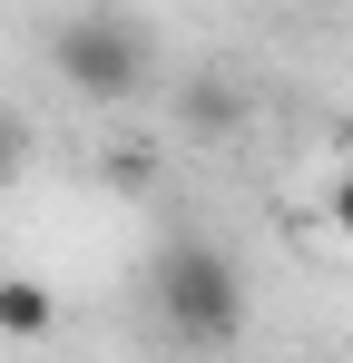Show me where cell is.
Wrapping results in <instances>:
<instances>
[{
	"instance_id": "obj_1",
	"label": "cell",
	"mask_w": 353,
	"mask_h": 363,
	"mask_svg": "<svg viewBox=\"0 0 353 363\" xmlns=\"http://www.w3.org/2000/svg\"><path fill=\"white\" fill-rule=\"evenodd\" d=\"M147 304H157L167 344H186V354H216V344L245 334V275H235V255L216 236H167L157 245Z\"/></svg>"
},
{
	"instance_id": "obj_2",
	"label": "cell",
	"mask_w": 353,
	"mask_h": 363,
	"mask_svg": "<svg viewBox=\"0 0 353 363\" xmlns=\"http://www.w3.org/2000/svg\"><path fill=\"white\" fill-rule=\"evenodd\" d=\"M50 69H59V89H79V99H138L157 60H147V30L118 0H89V10H69L50 30Z\"/></svg>"
},
{
	"instance_id": "obj_3",
	"label": "cell",
	"mask_w": 353,
	"mask_h": 363,
	"mask_svg": "<svg viewBox=\"0 0 353 363\" xmlns=\"http://www.w3.org/2000/svg\"><path fill=\"white\" fill-rule=\"evenodd\" d=\"M176 118L196 128V138H226V128H245V89H235L226 69H186V89H176Z\"/></svg>"
},
{
	"instance_id": "obj_4",
	"label": "cell",
	"mask_w": 353,
	"mask_h": 363,
	"mask_svg": "<svg viewBox=\"0 0 353 363\" xmlns=\"http://www.w3.org/2000/svg\"><path fill=\"white\" fill-rule=\"evenodd\" d=\"M50 285L40 275H0V334H50Z\"/></svg>"
},
{
	"instance_id": "obj_5",
	"label": "cell",
	"mask_w": 353,
	"mask_h": 363,
	"mask_svg": "<svg viewBox=\"0 0 353 363\" xmlns=\"http://www.w3.org/2000/svg\"><path fill=\"white\" fill-rule=\"evenodd\" d=\"M30 167V138H20V118H0V186Z\"/></svg>"
},
{
	"instance_id": "obj_6",
	"label": "cell",
	"mask_w": 353,
	"mask_h": 363,
	"mask_svg": "<svg viewBox=\"0 0 353 363\" xmlns=\"http://www.w3.org/2000/svg\"><path fill=\"white\" fill-rule=\"evenodd\" d=\"M118 186H128V196H147V186H157V157H147V147H128V157H118Z\"/></svg>"
},
{
	"instance_id": "obj_7",
	"label": "cell",
	"mask_w": 353,
	"mask_h": 363,
	"mask_svg": "<svg viewBox=\"0 0 353 363\" xmlns=\"http://www.w3.org/2000/svg\"><path fill=\"white\" fill-rule=\"evenodd\" d=\"M334 226H344V236H353V167H344V177H334Z\"/></svg>"
}]
</instances>
